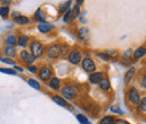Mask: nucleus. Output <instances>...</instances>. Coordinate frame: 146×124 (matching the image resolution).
<instances>
[{
	"instance_id": "obj_35",
	"label": "nucleus",
	"mask_w": 146,
	"mask_h": 124,
	"mask_svg": "<svg viewBox=\"0 0 146 124\" xmlns=\"http://www.w3.org/2000/svg\"><path fill=\"white\" fill-rule=\"evenodd\" d=\"M2 61L6 62V63H9V64H14V62H13L11 60H3V59H2Z\"/></svg>"
},
{
	"instance_id": "obj_30",
	"label": "nucleus",
	"mask_w": 146,
	"mask_h": 124,
	"mask_svg": "<svg viewBox=\"0 0 146 124\" xmlns=\"http://www.w3.org/2000/svg\"><path fill=\"white\" fill-rule=\"evenodd\" d=\"M98 56H99L101 60H104V61H109L110 60V58L106 53H98Z\"/></svg>"
},
{
	"instance_id": "obj_19",
	"label": "nucleus",
	"mask_w": 146,
	"mask_h": 124,
	"mask_svg": "<svg viewBox=\"0 0 146 124\" xmlns=\"http://www.w3.org/2000/svg\"><path fill=\"white\" fill-rule=\"evenodd\" d=\"M134 72H135V68H130V69L127 71L126 76H125V82H126V84H128V82L131 80V78H133V76H134Z\"/></svg>"
},
{
	"instance_id": "obj_26",
	"label": "nucleus",
	"mask_w": 146,
	"mask_h": 124,
	"mask_svg": "<svg viewBox=\"0 0 146 124\" xmlns=\"http://www.w3.org/2000/svg\"><path fill=\"white\" fill-rule=\"evenodd\" d=\"M76 117H78V120L80 121V123L81 124H90V122L88 121V119H87L84 115H82V114H79Z\"/></svg>"
},
{
	"instance_id": "obj_31",
	"label": "nucleus",
	"mask_w": 146,
	"mask_h": 124,
	"mask_svg": "<svg viewBox=\"0 0 146 124\" xmlns=\"http://www.w3.org/2000/svg\"><path fill=\"white\" fill-rule=\"evenodd\" d=\"M0 72H5V73H8V74H15V71L13 69H0Z\"/></svg>"
},
{
	"instance_id": "obj_23",
	"label": "nucleus",
	"mask_w": 146,
	"mask_h": 124,
	"mask_svg": "<svg viewBox=\"0 0 146 124\" xmlns=\"http://www.w3.org/2000/svg\"><path fill=\"white\" fill-rule=\"evenodd\" d=\"M7 43L9 44V46H14L17 43V38L15 37V35L10 34V35H8V37H7Z\"/></svg>"
},
{
	"instance_id": "obj_27",
	"label": "nucleus",
	"mask_w": 146,
	"mask_h": 124,
	"mask_svg": "<svg viewBox=\"0 0 146 124\" xmlns=\"http://www.w3.org/2000/svg\"><path fill=\"white\" fill-rule=\"evenodd\" d=\"M28 84H29V85H31L33 88L37 89V90H38V89H40V86H39V84L37 82L36 80H34V79H29V80H28Z\"/></svg>"
},
{
	"instance_id": "obj_8",
	"label": "nucleus",
	"mask_w": 146,
	"mask_h": 124,
	"mask_svg": "<svg viewBox=\"0 0 146 124\" xmlns=\"http://www.w3.org/2000/svg\"><path fill=\"white\" fill-rule=\"evenodd\" d=\"M20 56H21V59H23V61L25 62V63H27V64H31V63H33L34 62V60H35V58L32 55L31 53H28L26 50H23L21 51V53H20Z\"/></svg>"
},
{
	"instance_id": "obj_4",
	"label": "nucleus",
	"mask_w": 146,
	"mask_h": 124,
	"mask_svg": "<svg viewBox=\"0 0 146 124\" xmlns=\"http://www.w3.org/2000/svg\"><path fill=\"white\" fill-rule=\"evenodd\" d=\"M82 68H83V70L87 71V72H93L94 69H96V64H94V62L92 61L91 59L86 58L82 61Z\"/></svg>"
},
{
	"instance_id": "obj_24",
	"label": "nucleus",
	"mask_w": 146,
	"mask_h": 124,
	"mask_svg": "<svg viewBox=\"0 0 146 124\" xmlns=\"http://www.w3.org/2000/svg\"><path fill=\"white\" fill-rule=\"evenodd\" d=\"M70 6H71V1H66V2H64V3H62L60 6V10L62 13H66V11H69Z\"/></svg>"
},
{
	"instance_id": "obj_28",
	"label": "nucleus",
	"mask_w": 146,
	"mask_h": 124,
	"mask_svg": "<svg viewBox=\"0 0 146 124\" xmlns=\"http://www.w3.org/2000/svg\"><path fill=\"white\" fill-rule=\"evenodd\" d=\"M8 13H9V8L8 7H1L0 8V15L2 17H6L8 15Z\"/></svg>"
},
{
	"instance_id": "obj_14",
	"label": "nucleus",
	"mask_w": 146,
	"mask_h": 124,
	"mask_svg": "<svg viewBox=\"0 0 146 124\" xmlns=\"http://www.w3.org/2000/svg\"><path fill=\"white\" fill-rule=\"evenodd\" d=\"M28 40H29V37L27 35H20L18 37V40H17V43H18L20 46L25 48L27 45V43H28Z\"/></svg>"
},
{
	"instance_id": "obj_12",
	"label": "nucleus",
	"mask_w": 146,
	"mask_h": 124,
	"mask_svg": "<svg viewBox=\"0 0 146 124\" xmlns=\"http://www.w3.org/2000/svg\"><path fill=\"white\" fill-rule=\"evenodd\" d=\"M99 87L102 90H109L110 89V81L108 78H104L100 82H99Z\"/></svg>"
},
{
	"instance_id": "obj_32",
	"label": "nucleus",
	"mask_w": 146,
	"mask_h": 124,
	"mask_svg": "<svg viewBox=\"0 0 146 124\" xmlns=\"http://www.w3.org/2000/svg\"><path fill=\"white\" fill-rule=\"evenodd\" d=\"M141 105H142V109L146 112V97H144V98L142 99V102H141Z\"/></svg>"
},
{
	"instance_id": "obj_10",
	"label": "nucleus",
	"mask_w": 146,
	"mask_h": 124,
	"mask_svg": "<svg viewBox=\"0 0 146 124\" xmlns=\"http://www.w3.org/2000/svg\"><path fill=\"white\" fill-rule=\"evenodd\" d=\"M53 27H54V26H53L52 24L46 23V21L40 23V24L38 25V29H39V32H42V33H47V32L52 31V29H53Z\"/></svg>"
},
{
	"instance_id": "obj_25",
	"label": "nucleus",
	"mask_w": 146,
	"mask_h": 124,
	"mask_svg": "<svg viewBox=\"0 0 146 124\" xmlns=\"http://www.w3.org/2000/svg\"><path fill=\"white\" fill-rule=\"evenodd\" d=\"M105 53L107 54L109 58H117L118 56V51H116V50H112V49H108Z\"/></svg>"
},
{
	"instance_id": "obj_13",
	"label": "nucleus",
	"mask_w": 146,
	"mask_h": 124,
	"mask_svg": "<svg viewBox=\"0 0 146 124\" xmlns=\"http://www.w3.org/2000/svg\"><path fill=\"white\" fill-rule=\"evenodd\" d=\"M145 54H146V49L143 48V46H141V48H138V49L135 50V52H134V58H135V59H139V58L144 56Z\"/></svg>"
},
{
	"instance_id": "obj_6",
	"label": "nucleus",
	"mask_w": 146,
	"mask_h": 124,
	"mask_svg": "<svg viewBox=\"0 0 146 124\" xmlns=\"http://www.w3.org/2000/svg\"><path fill=\"white\" fill-rule=\"evenodd\" d=\"M51 77H52V71H51L50 68L44 67V68L40 69V71H39V78H40L42 80L47 81L48 79H51Z\"/></svg>"
},
{
	"instance_id": "obj_16",
	"label": "nucleus",
	"mask_w": 146,
	"mask_h": 124,
	"mask_svg": "<svg viewBox=\"0 0 146 124\" xmlns=\"http://www.w3.org/2000/svg\"><path fill=\"white\" fill-rule=\"evenodd\" d=\"M53 101H54L56 104H58V105H61V106H68V103H66V101L64 99V98H62L61 96H54L53 97Z\"/></svg>"
},
{
	"instance_id": "obj_36",
	"label": "nucleus",
	"mask_w": 146,
	"mask_h": 124,
	"mask_svg": "<svg viewBox=\"0 0 146 124\" xmlns=\"http://www.w3.org/2000/svg\"><path fill=\"white\" fill-rule=\"evenodd\" d=\"M143 86H144V88H146V77H144V79H143Z\"/></svg>"
},
{
	"instance_id": "obj_34",
	"label": "nucleus",
	"mask_w": 146,
	"mask_h": 124,
	"mask_svg": "<svg viewBox=\"0 0 146 124\" xmlns=\"http://www.w3.org/2000/svg\"><path fill=\"white\" fill-rule=\"evenodd\" d=\"M28 70L31 71V72H33V73H35L37 71V68L35 66H29V67H28Z\"/></svg>"
},
{
	"instance_id": "obj_20",
	"label": "nucleus",
	"mask_w": 146,
	"mask_h": 124,
	"mask_svg": "<svg viewBox=\"0 0 146 124\" xmlns=\"http://www.w3.org/2000/svg\"><path fill=\"white\" fill-rule=\"evenodd\" d=\"M73 18H74V16H73L72 10H69V11L65 13V15H64V17H63V20H64V23H70Z\"/></svg>"
},
{
	"instance_id": "obj_15",
	"label": "nucleus",
	"mask_w": 146,
	"mask_h": 124,
	"mask_svg": "<svg viewBox=\"0 0 146 124\" xmlns=\"http://www.w3.org/2000/svg\"><path fill=\"white\" fill-rule=\"evenodd\" d=\"M14 21L16 23V24H18V25H25V24H28L29 23V19L27 17H25V16H19V17L15 18L14 19Z\"/></svg>"
},
{
	"instance_id": "obj_3",
	"label": "nucleus",
	"mask_w": 146,
	"mask_h": 124,
	"mask_svg": "<svg viewBox=\"0 0 146 124\" xmlns=\"http://www.w3.org/2000/svg\"><path fill=\"white\" fill-rule=\"evenodd\" d=\"M128 97H129V101H130L131 104H134V105L141 104V96H139V92L137 91L136 88H131L129 90Z\"/></svg>"
},
{
	"instance_id": "obj_22",
	"label": "nucleus",
	"mask_w": 146,
	"mask_h": 124,
	"mask_svg": "<svg viewBox=\"0 0 146 124\" xmlns=\"http://www.w3.org/2000/svg\"><path fill=\"white\" fill-rule=\"evenodd\" d=\"M6 54L9 56V58H14L16 55V49L14 46H8L6 49Z\"/></svg>"
},
{
	"instance_id": "obj_17",
	"label": "nucleus",
	"mask_w": 146,
	"mask_h": 124,
	"mask_svg": "<svg viewBox=\"0 0 146 124\" xmlns=\"http://www.w3.org/2000/svg\"><path fill=\"white\" fill-rule=\"evenodd\" d=\"M35 19L38 20V21H40V23H44L45 21V15L42 11V9H37V11L35 13Z\"/></svg>"
},
{
	"instance_id": "obj_18",
	"label": "nucleus",
	"mask_w": 146,
	"mask_h": 124,
	"mask_svg": "<svg viewBox=\"0 0 146 124\" xmlns=\"http://www.w3.org/2000/svg\"><path fill=\"white\" fill-rule=\"evenodd\" d=\"M60 84H61V81H60L58 78H52L51 81H50V86H51V88L55 89V90L60 88Z\"/></svg>"
},
{
	"instance_id": "obj_21",
	"label": "nucleus",
	"mask_w": 146,
	"mask_h": 124,
	"mask_svg": "<svg viewBox=\"0 0 146 124\" xmlns=\"http://www.w3.org/2000/svg\"><path fill=\"white\" fill-rule=\"evenodd\" d=\"M100 124H116V122H115V119L113 117H111V116H105L101 120Z\"/></svg>"
},
{
	"instance_id": "obj_2",
	"label": "nucleus",
	"mask_w": 146,
	"mask_h": 124,
	"mask_svg": "<svg viewBox=\"0 0 146 124\" xmlns=\"http://www.w3.org/2000/svg\"><path fill=\"white\" fill-rule=\"evenodd\" d=\"M60 55H62V48L57 44H54L47 49V56L51 59H57Z\"/></svg>"
},
{
	"instance_id": "obj_7",
	"label": "nucleus",
	"mask_w": 146,
	"mask_h": 124,
	"mask_svg": "<svg viewBox=\"0 0 146 124\" xmlns=\"http://www.w3.org/2000/svg\"><path fill=\"white\" fill-rule=\"evenodd\" d=\"M68 59H69V61L72 63V64H78L80 61H81V54L79 51H72L71 53L69 54V56H68Z\"/></svg>"
},
{
	"instance_id": "obj_5",
	"label": "nucleus",
	"mask_w": 146,
	"mask_h": 124,
	"mask_svg": "<svg viewBox=\"0 0 146 124\" xmlns=\"http://www.w3.org/2000/svg\"><path fill=\"white\" fill-rule=\"evenodd\" d=\"M62 94L64 97L69 98V99H72L76 96V91L73 87H70V86H65L62 88Z\"/></svg>"
},
{
	"instance_id": "obj_1",
	"label": "nucleus",
	"mask_w": 146,
	"mask_h": 124,
	"mask_svg": "<svg viewBox=\"0 0 146 124\" xmlns=\"http://www.w3.org/2000/svg\"><path fill=\"white\" fill-rule=\"evenodd\" d=\"M43 45L42 43H39L38 41H33L31 44V51H32V55L36 59L38 56H40L43 54Z\"/></svg>"
},
{
	"instance_id": "obj_11",
	"label": "nucleus",
	"mask_w": 146,
	"mask_h": 124,
	"mask_svg": "<svg viewBox=\"0 0 146 124\" xmlns=\"http://www.w3.org/2000/svg\"><path fill=\"white\" fill-rule=\"evenodd\" d=\"M79 37H80L81 40H83V41L88 40V37H89V29L86 28V27L80 28V29H79Z\"/></svg>"
},
{
	"instance_id": "obj_29",
	"label": "nucleus",
	"mask_w": 146,
	"mask_h": 124,
	"mask_svg": "<svg viewBox=\"0 0 146 124\" xmlns=\"http://www.w3.org/2000/svg\"><path fill=\"white\" fill-rule=\"evenodd\" d=\"M72 13H73V16H74V18L79 16V14H80V8H79V5H78V6H75V7L73 8Z\"/></svg>"
},
{
	"instance_id": "obj_9",
	"label": "nucleus",
	"mask_w": 146,
	"mask_h": 124,
	"mask_svg": "<svg viewBox=\"0 0 146 124\" xmlns=\"http://www.w3.org/2000/svg\"><path fill=\"white\" fill-rule=\"evenodd\" d=\"M102 76L104 74L101 72H93V73H91L89 76V80H90V82H92V84H99L104 79Z\"/></svg>"
},
{
	"instance_id": "obj_33",
	"label": "nucleus",
	"mask_w": 146,
	"mask_h": 124,
	"mask_svg": "<svg viewBox=\"0 0 146 124\" xmlns=\"http://www.w3.org/2000/svg\"><path fill=\"white\" fill-rule=\"evenodd\" d=\"M131 52H133V51H131L130 49H129V50H127V51L124 53V59H129V56H130Z\"/></svg>"
}]
</instances>
